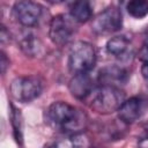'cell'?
I'll return each instance as SVG.
<instances>
[{"label": "cell", "mask_w": 148, "mask_h": 148, "mask_svg": "<svg viewBox=\"0 0 148 148\" xmlns=\"http://www.w3.org/2000/svg\"><path fill=\"white\" fill-rule=\"evenodd\" d=\"M46 117L52 127L67 135L83 133L88 124L87 114L66 102L52 103L46 111Z\"/></svg>", "instance_id": "6da1fadb"}, {"label": "cell", "mask_w": 148, "mask_h": 148, "mask_svg": "<svg viewBox=\"0 0 148 148\" xmlns=\"http://www.w3.org/2000/svg\"><path fill=\"white\" fill-rule=\"evenodd\" d=\"M125 99V94L120 88L112 86H98L94 88L86 101H88V105L95 112L109 114L118 111Z\"/></svg>", "instance_id": "7a4b0ae2"}, {"label": "cell", "mask_w": 148, "mask_h": 148, "mask_svg": "<svg viewBox=\"0 0 148 148\" xmlns=\"http://www.w3.org/2000/svg\"><path fill=\"white\" fill-rule=\"evenodd\" d=\"M95 47L83 40L75 42L68 53V68L73 74L89 73L96 65Z\"/></svg>", "instance_id": "3957f363"}, {"label": "cell", "mask_w": 148, "mask_h": 148, "mask_svg": "<svg viewBox=\"0 0 148 148\" xmlns=\"http://www.w3.org/2000/svg\"><path fill=\"white\" fill-rule=\"evenodd\" d=\"M77 30V22L69 14H58L50 21L49 36L57 45H66Z\"/></svg>", "instance_id": "277c9868"}, {"label": "cell", "mask_w": 148, "mask_h": 148, "mask_svg": "<svg viewBox=\"0 0 148 148\" xmlns=\"http://www.w3.org/2000/svg\"><path fill=\"white\" fill-rule=\"evenodd\" d=\"M43 90V82L37 76H18L10 83L9 91L14 99L28 103L37 98Z\"/></svg>", "instance_id": "5b68a950"}, {"label": "cell", "mask_w": 148, "mask_h": 148, "mask_svg": "<svg viewBox=\"0 0 148 148\" xmlns=\"http://www.w3.org/2000/svg\"><path fill=\"white\" fill-rule=\"evenodd\" d=\"M123 14L121 10L116 6H110L98 13L92 22L91 29L96 35H111L121 29Z\"/></svg>", "instance_id": "8992f818"}, {"label": "cell", "mask_w": 148, "mask_h": 148, "mask_svg": "<svg viewBox=\"0 0 148 148\" xmlns=\"http://www.w3.org/2000/svg\"><path fill=\"white\" fill-rule=\"evenodd\" d=\"M13 13L17 22L27 28H30L38 24L43 14V7L34 1L22 0L14 3Z\"/></svg>", "instance_id": "52a82bcc"}, {"label": "cell", "mask_w": 148, "mask_h": 148, "mask_svg": "<svg viewBox=\"0 0 148 148\" xmlns=\"http://www.w3.org/2000/svg\"><path fill=\"white\" fill-rule=\"evenodd\" d=\"M147 99L142 96H133L125 99L120 109L118 110L119 119L124 124H132L138 120L147 110Z\"/></svg>", "instance_id": "ba28073f"}, {"label": "cell", "mask_w": 148, "mask_h": 148, "mask_svg": "<svg viewBox=\"0 0 148 148\" xmlns=\"http://www.w3.org/2000/svg\"><path fill=\"white\" fill-rule=\"evenodd\" d=\"M94 88L95 87H94L92 79L88 73L74 74L68 83V89L71 94L77 99L86 101L91 94V91L94 90Z\"/></svg>", "instance_id": "9c48e42d"}, {"label": "cell", "mask_w": 148, "mask_h": 148, "mask_svg": "<svg viewBox=\"0 0 148 148\" xmlns=\"http://www.w3.org/2000/svg\"><path fill=\"white\" fill-rule=\"evenodd\" d=\"M128 77L127 71L119 66H106L103 67L98 73L99 86H112L118 87L124 84Z\"/></svg>", "instance_id": "30bf717a"}, {"label": "cell", "mask_w": 148, "mask_h": 148, "mask_svg": "<svg viewBox=\"0 0 148 148\" xmlns=\"http://www.w3.org/2000/svg\"><path fill=\"white\" fill-rule=\"evenodd\" d=\"M106 51L118 59H128L131 57V43L125 36H114L106 43Z\"/></svg>", "instance_id": "8fae6325"}, {"label": "cell", "mask_w": 148, "mask_h": 148, "mask_svg": "<svg viewBox=\"0 0 148 148\" xmlns=\"http://www.w3.org/2000/svg\"><path fill=\"white\" fill-rule=\"evenodd\" d=\"M20 47L28 57H38L43 52L42 42L34 34H24L20 39Z\"/></svg>", "instance_id": "7c38bea8"}, {"label": "cell", "mask_w": 148, "mask_h": 148, "mask_svg": "<svg viewBox=\"0 0 148 148\" xmlns=\"http://www.w3.org/2000/svg\"><path fill=\"white\" fill-rule=\"evenodd\" d=\"M89 147H90V140L84 133L67 135L66 138L58 140L53 145V148H89Z\"/></svg>", "instance_id": "4fadbf2b"}, {"label": "cell", "mask_w": 148, "mask_h": 148, "mask_svg": "<svg viewBox=\"0 0 148 148\" xmlns=\"http://www.w3.org/2000/svg\"><path fill=\"white\" fill-rule=\"evenodd\" d=\"M69 15L77 22L83 23L91 18L92 15V8L89 1H75L71 5L69 8Z\"/></svg>", "instance_id": "5bb4252c"}, {"label": "cell", "mask_w": 148, "mask_h": 148, "mask_svg": "<svg viewBox=\"0 0 148 148\" xmlns=\"http://www.w3.org/2000/svg\"><path fill=\"white\" fill-rule=\"evenodd\" d=\"M126 9L128 14L135 18H143L148 15V1L146 0H132L127 3Z\"/></svg>", "instance_id": "9a60e30c"}, {"label": "cell", "mask_w": 148, "mask_h": 148, "mask_svg": "<svg viewBox=\"0 0 148 148\" xmlns=\"http://www.w3.org/2000/svg\"><path fill=\"white\" fill-rule=\"evenodd\" d=\"M12 125L14 128V135L17 142H22V119H21V113L20 110L15 109L12 106Z\"/></svg>", "instance_id": "2e32d148"}, {"label": "cell", "mask_w": 148, "mask_h": 148, "mask_svg": "<svg viewBox=\"0 0 148 148\" xmlns=\"http://www.w3.org/2000/svg\"><path fill=\"white\" fill-rule=\"evenodd\" d=\"M138 57H139V59L142 60L143 62H145V61H148V36L146 37V39H145V42H143L141 49L139 50Z\"/></svg>", "instance_id": "e0dca14e"}, {"label": "cell", "mask_w": 148, "mask_h": 148, "mask_svg": "<svg viewBox=\"0 0 148 148\" xmlns=\"http://www.w3.org/2000/svg\"><path fill=\"white\" fill-rule=\"evenodd\" d=\"M0 40H1V44L5 45L7 43L10 42V35H9V31L6 29L5 25L1 27V32H0Z\"/></svg>", "instance_id": "ac0fdd59"}, {"label": "cell", "mask_w": 148, "mask_h": 148, "mask_svg": "<svg viewBox=\"0 0 148 148\" xmlns=\"http://www.w3.org/2000/svg\"><path fill=\"white\" fill-rule=\"evenodd\" d=\"M0 67H1V73L3 74L6 69L9 67V59L6 57L3 52H1V60H0Z\"/></svg>", "instance_id": "d6986e66"}, {"label": "cell", "mask_w": 148, "mask_h": 148, "mask_svg": "<svg viewBox=\"0 0 148 148\" xmlns=\"http://www.w3.org/2000/svg\"><path fill=\"white\" fill-rule=\"evenodd\" d=\"M141 74H142V76L146 80H148V61H145L143 62V65L141 67Z\"/></svg>", "instance_id": "ffe728a7"}, {"label": "cell", "mask_w": 148, "mask_h": 148, "mask_svg": "<svg viewBox=\"0 0 148 148\" xmlns=\"http://www.w3.org/2000/svg\"><path fill=\"white\" fill-rule=\"evenodd\" d=\"M146 136H147V138H148V127H147V128H146Z\"/></svg>", "instance_id": "44dd1931"}]
</instances>
